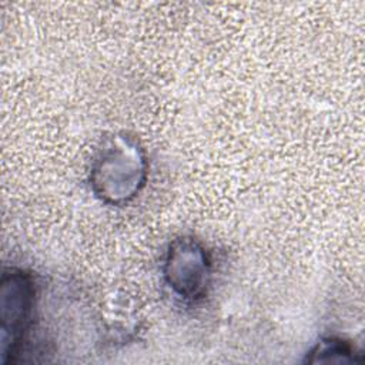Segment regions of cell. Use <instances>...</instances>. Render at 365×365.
<instances>
[{"label":"cell","mask_w":365,"mask_h":365,"mask_svg":"<svg viewBox=\"0 0 365 365\" xmlns=\"http://www.w3.org/2000/svg\"><path fill=\"white\" fill-rule=\"evenodd\" d=\"M355 354L352 346L338 338L321 339L307 355V362H354Z\"/></svg>","instance_id":"obj_4"},{"label":"cell","mask_w":365,"mask_h":365,"mask_svg":"<svg viewBox=\"0 0 365 365\" xmlns=\"http://www.w3.org/2000/svg\"><path fill=\"white\" fill-rule=\"evenodd\" d=\"M145 175L147 163L137 143L128 137H113L93 161L90 184L103 201L121 204L141 190Z\"/></svg>","instance_id":"obj_1"},{"label":"cell","mask_w":365,"mask_h":365,"mask_svg":"<svg viewBox=\"0 0 365 365\" xmlns=\"http://www.w3.org/2000/svg\"><path fill=\"white\" fill-rule=\"evenodd\" d=\"M164 275L181 298H201L210 282V261L204 248L190 237L173 241L167 252Z\"/></svg>","instance_id":"obj_2"},{"label":"cell","mask_w":365,"mask_h":365,"mask_svg":"<svg viewBox=\"0 0 365 365\" xmlns=\"http://www.w3.org/2000/svg\"><path fill=\"white\" fill-rule=\"evenodd\" d=\"M33 295L31 281L23 271H4L0 291L3 356L10 352L14 354V349L23 336L31 312Z\"/></svg>","instance_id":"obj_3"}]
</instances>
